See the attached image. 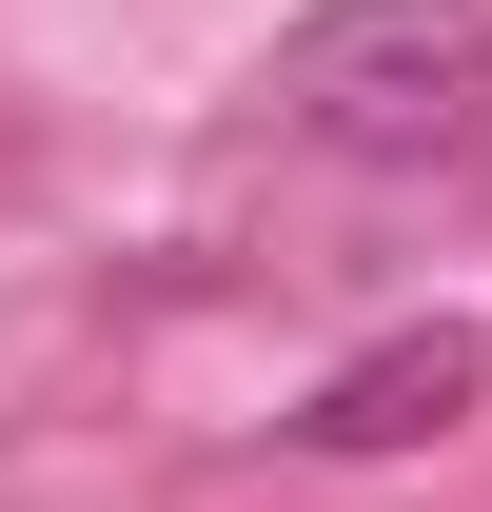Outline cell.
Wrapping results in <instances>:
<instances>
[{
	"instance_id": "cell-1",
	"label": "cell",
	"mask_w": 492,
	"mask_h": 512,
	"mask_svg": "<svg viewBox=\"0 0 492 512\" xmlns=\"http://www.w3.org/2000/svg\"><path fill=\"white\" fill-rule=\"evenodd\" d=\"M276 99L335 158H473L492 138V0H315L276 40Z\"/></svg>"
},
{
	"instance_id": "cell-2",
	"label": "cell",
	"mask_w": 492,
	"mask_h": 512,
	"mask_svg": "<svg viewBox=\"0 0 492 512\" xmlns=\"http://www.w3.org/2000/svg\"><path fill=\"white\" fill-rule=\"evenodd\" d=\"M473 394H492V335H473V316L374 335L355 375H315V394H296V453H433V434H473Z\"/></svg>"
}]
</instances>
